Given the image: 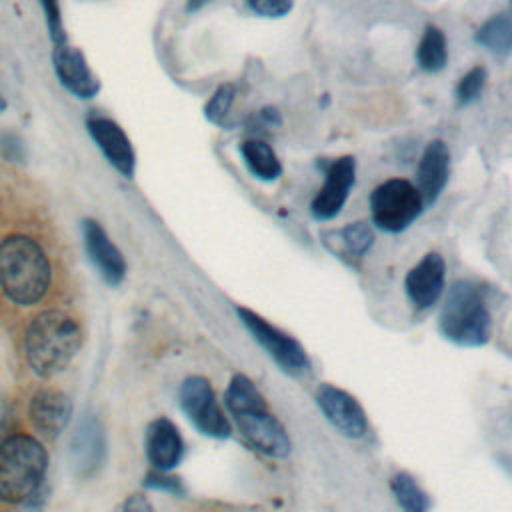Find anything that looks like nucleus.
<instances>
[{
	"label": "nucleus",
	"mask_w": 512,
	"mask_h": 512,
	"mask_svg": "<svg viewBox=\"0 0 512 512\" xmlns=\"http://www.w3.org/2000/svg\"><path fill=\"white\" fill-rule=\"evenodd\" d=\"M238 316L254 340L270 354V358L288 374H302L310 368V360L302 344L290 334L272 326L266 318L258 316L254 310L240 306Z\"/></svg>",
	"instance_id": "0eeeda50"
},
{
	"label": "nucleus",
	"mask_w": 512,
	"mask_h": 512,
	"mask_svg": "<svg viewBox=\"0 0 512 512\" xmlns=\"http://www.w3.org/2000/svg\"><path fill=\"white\" fill-rule=\"evenodd\" d=\"M356 178V160L354 156H340L328 164L324 172L322 188L310 204V212L318 220H332L340 214L346 204L350 190Z\"/></svg>",
	"instance_id": "9d476101"
},
{
	"label": "nucleus",
	"mask_w": 512,
	"mask_h": 512,
	"mask_svg": "<svg viewBox=\"0 0 512 512\" xmlns=\"http://www.w3.org/2000/svg\"><path fill=\"white\" fill-rule=\"evenodd\" d=\"M6 106H8V104H6V100H4V96H2V94H0V114H2V112H4V110H6Z\"/></svg>",
	"instance_id": "2f4dec72"
},
{
	"label": "nucleus",
	"mask_w": 512,
	"mask_h": 512,
	"mask_svg": "<svg viewBox=\"0 0 512 512\" xmlns=\"http://www.w3.org/2000/svg\"><path fill=\"white\" fill-rule=\"evenodd\" d=\"M228 412L232 414L240 434L262 454L270 458H286L290 438L280 420L268 410L264 396L244 374H236L224 394Z\"/></svg>",
	"instance_id": "7ed1b4c3"
},
{
	"label": "nucleus",
	"mask_w": 512,
	"mask_h": 512,
	"mask_svg": "<svg viewBox=\"0 0 512 512\" xmlns=\"http://www.w3.org/2000/svg\"><path fill=\"white\" fill-rule=\"evenodd\" d=\"M86 130L110 166L124 178H132L136 170V152L124 128L110 116L90 112L86 116Z\"/></svg>",
	"instance_id": "1a4fd4ad"
},
{
	"label": "nucleus",
	"mask_w": 512,
	"mask_h": 512,
	"mask_svg": "<svg viewBox=\"0 0 512 512\" xmlns=\"http://www.w3.org/2000/svg\"><path fill=\"white\" fill-rule=\"evenodd\" d=\"M52 280L44 248L26 234H12L0 242V288L18 306L38 304Z\"/></svg>",
	"instance_id": "f257e3e1"
},
{
	"label": "nucleus",
	"mask_w": 512,
	"mask_h": 512,
	"mask_svg": "<svg viewBox=\"0 0 512 512\" xmlns=\"http://www.w3.org/2000/svg\"><path fill=\"white\" fill-rule=\"evenodd\" d=\"M486 80H488L486 68L484 66H474L472 70H468L460 78V82L456 86V100L460 104H468V102L476 100L482 94V90L486 86Z\"/></svg>",
	"instance_id": "393cba45"
},
{
	"label": "nucleus",
	"mask_w": 512,
	"mask_h": 512,
	"mask_svg": "<svg viewBox=\"0 0 512 512\" xmlns=\"http://www.w3.org/2000/svg\"><path fill=\"white\" fill-rule=\"evenodd\" d=\"M10 408L4 400V396H0V444L10 436Z\"/></svg>",
	"instance_id": "c756f323"
},
{
	"label": "nucleus",
	"mask_w": 512,
	"mask_h": 512,
	"mask_svg": "<svg viewBox=\"0 0 512 512\" xmlns=\"http://www.w3.org/2000/svg\"><path fill=\"white\" fill-rule=\"evenodd\" d=\"M234 94H236V88L230 82L220 84L216 88V92L210 96V100L204 106V116L208 118V122L218 124V126L224 124V120L230 112V106L234 102Z\"/></svg>",
	"instance_id": "b1692460"
},
{
	"label": "nucleus",
	"mask_w": 512,
	"mask_h": 512,
	"mask_svg": "<svg viewBox=\"0 0 512 512\" xmlns=\"http://www.w3.org/2000/svg\"><path fill=\"white\" fill-rule=\"evenodd\" d=\"M450 174V152L442 140H432L418 162L416 168V188L422 196L424 206L436 202L440 192L444 190Z\"/></svg>",
	"instance_id": "a211bd4d"
},
{
	"label": "nucleus",
	"mask_w": 512,
	"mask_h": 512,
	"mask_svg": "<svg viewBox=\"0 0 512 512\" xmlns=\"http://www.w3.org/2000/svg\"><path fill=\"white\" fill-rule=\"evenodd\" d=\"M52 66L60 84L80 100H90L100 92V80L86 62L82 50L70 44H56L52 50Z\"/></svg>",
	"instance_id": "9b49d317"
},
{
	"label": "nucleus",
	"mask_w": 512,
	"mask_h": 512,
	"mask_svg": "<svg viewBox=\"0 0 512 512\" xmlns=\"http://www.w3.org/2000/svg\"><path fill=\"white\" fill-rule=\"evenodd\" d=\"M476 42L498 56L512 52V2L504 12L494 14L478 28Z\"/></svg>",
	"instance_id": "aec40b11"
},
{
	"label": "nucleus",
	"mask_w": 512,
	"mask_h": 512,
	"mask_svg": "<svg viewBox=\"0 0 512 512\" xmlns=\"http://www.w3.org/2000/svg\"><path fill=\"white\" fill-rule=\"evenodd\" d=\"M208 0H188V10L190 12H194V10H198L200 6H204Z\"/></svg>",
	"instance_id": "7c9ffc66"
},
{
	"label": "nucleus",
	"mask_w": 512,
	"mask_h": 512,
	"mask_svg": "<svg viewBox=\"0 0 512 512\" xmlns=\"http://www.w3.org/2000/svg\"><path fill=\"white\" fill-rule=\"evenodd\" d=\"M120 512H156V510L152 508V504H150L144 496L134 494V496H130V498L124 502V506H122Z\"/></svg>",
	"instance_id": "c85d7f7f"
},
{
	"label": "nucleus",
	"mask_w": 512,
	"mask_h": 512,
	"mask_svg": "<svg viewBox=\"0 0 512 512\" xmlns=\"http://www.w3.org/2000/svg\"><path fill=\"white\" fill-rule=\"evenodd\" d=\"M246 6L258 16L282 18L292 10L294 0H246Z\"/></svg>",
	"instance_id": "bb28decb"
},
{
	"label": "nucleus",
	"mask_w": 512,
	"mask_h": 512,
	"mask_svg": "<svg viewBox=\"0 0 512 512\" xmlns=\"http://www.w3.org/2000/svg\"><path fill=\"white\" fill-rule=\"evenodd\" d=\"M44 12V20H46V28L48 34L56 44H64L66 42V32H64V20H62V10H60V0H38Z\"/></svg>",
	"instance_id": "a878e982"
},
{
	"label": "nucleus",
	"mask_w": 512,
	"mask_h": 512,
	"mask_svg": "<svg viewBox=\"0 0 512 512\" xmlns=\"http://www.w3.org/2000/svg\"><path fill=\"white\" fill-rule=\"evenodd\" d=\"M180 406L190 422L206 436L226 438L230 422L220 410L210 382L202 376H190L180 386Z\"/></svg>",
	"instance_id": "6e6552de"
},
{
	"label": "nucleus",
	"mask_w": 512,
	"mask_h": 512,
	"mask_svg": "<svg viewBox=\"0 0 512 512\" xmlns=\"http://www.w3.org/2000/svg\"><path fill=\"white\" fill-rule=\"evenodd\" d=\"M440 332L458 346H482L490 340V310L482 290L458 280L440 310Z\"/></svg>",
	"instance_id": "39448f33"
},
{
	"label": "nucleus",
	"mask_w": 512,
	"mask_h": 512,
	"mask_svg": "<svg viewBox=\"0 0 512 512\" xmlns=\"http://www.w3.org/2000/svg\"><path fill=\"white\" fill-rule=\"evenodd\" d=\"M144 450L154 470L168 472L182 460L184 442L178 428L168 418H156L146 428Z\"/></svg>",
	"instance_id": "f3484780"
},
{
	"label": "nucleus",
	"mask_w": 512,
	"mask_h": 512,
	"mask_svg": "<svg viewBox=\"0 0 512 512\" xmlns=\"http://www.w3.org/2000/svg\"><path fill=\"white\" fill-rule=\"evenodd\" d=\"M390 486L404 512H428L426 494L420 490V486L414 482L412 476L396 474Z\"/></svg>",
	"instance_id": "4be33fe9"
},
{
	"label": "nucleus",
	"mask_w": 512,
	"mask_h": 512,
	"mask_svg": "<svg viewBox=\"0 0 512 512\" xmlns=\"http://www.w3.org/2000/svg\"><path fill=\"white\" fill-rule=\"evenodd\" d=\"M28 418L42 438L54 440L72 418V400L60 390L40 388L30 398Z\"/></svg>",
	"instance_id": "2eb2a0df"
},
{
	"label": "nucleus",
	"mask_w": 512,
	"mask_h": 512,
	"mask_svg": "<svg viewBox=\"0 0 512 512\" xmlns=\"http://www.w3.org/2000/svg\"><path fill=\"white\" fill-rule=\"evenodd\" d=\"M424 210L418 188L404 178H390L370 194L372 222L384 232L406 230Z\"/></svg>",
	"instance_id": "423d86ee"
},
{
	"label": "nucleus",
	"mask_w": 512,
	"mask_h": 512,
	"mask_svg": "<svg viewBox=\"0 0 512 512\" xmlns=\"http://www.w3.org/2000/svg\"><path fill=\"white\" fill-rule=\"evenodd\" d=\"M446 262L442 254L428 252L420 262L406 274V294L418 308H430L436 304L444 290Z\"/></svg>",
	"instance_id": "dca6fc26"
},
{
	"label": "nucleus",
	"mask_w": 512,
	"mask_h": 512,
	"mask_svg": "<svg viewBox=\"0 0 512 512\" xmlns=\"http://www.w3.org/2000/svg\"><path fill=\"white\" fill-rule=\"evenodd\" d=\"M332 236L338 238L340 246L346 250V254H350L352 258H362L372 242H374V236H372V230L364 224V222H352L348 226H344L342 230L338 232H330Z\"/></svg>",
	"instance_id": "5701e85b"
},
{
	"label": "nucleus",
	"mask_w": 512,
	"mask_h": 512,
	"mask_svg": "<svg viewBox=\"0 0 512 512\" xmlns=\"http://www.w3.org/2000/svg\"><path fill=\"white\" fill-rule=\"evenodd\" d=\"M48 454L40 440L28 434H10L0 444V498L26 504L46 492Z\"/></svg>",
	"instance_id": "20e7f679"
},
{
	"label": "nucleus",
	"mask_w": 512,
	"mask_h": 512,
	"mask_svg": "<svg viewBox=\"0 0 512 512\" xmlns=\"http://www.w3.org/2000/svg\"><path fill=\"white\" fill-rule=\"evenodd\" d=\"M82 346V328L62 310H44L32 318L24 336V356L34 374H60Z\"/></svg>",
	"instance_id": "f03ea898"
},
{
	"label": "nucleus",
	"mask_w": 512,
	"mask_h": 512,
	"mask_svg": "<svg viewBox=\"0 0 512 512\" xmlns=\"http://www.w3.org/2000/svg\"><path fill=\"white\" fill-rule=\"evenodd\" d=\"M82 238L86 254L98 270V274L102 276V280L110 286H118L126 276V260L122 252L116 248V244L110 240L106 230L100 226V222L84 218Z\"/></svg>",
	"instance_id": "ddd939ff"
},
{
	"label": "nucleus",
	"mask_w": 512,
	"mask_h": 512,
	"mask_svg": "<svg viewBox=\"0 0 512 512\" xmlns=\"http://www.w3.org/2000/svg\"><path fill=\"white\" fill-rule=\"evenodd\" d=\"M322 414L348 438H360L366 432V414L352 394L332 384H322L316 392Z\"/></svg>",
	"instance_id": "4468645a"
},
{
	"label": "nucleus",
	"mask_w": 512,
	"mask_h": 512,
	"mask_svg": "<svg viewBox=\"0 0 512 512\" xmlns=\"http://www.w3.org/2000/svg\"><path fill=\"white\" fill-rule=\"evenodd\" d=\"M106 460V434L98 418L86 416L70 440V464L78 478H92Z\"/></svg>",
	"instance_id": "f8f14e48"
},
{
	"label": "nucleus",
	"mask_w": 512,
	"mask_h": 512,
	"mask_svg": "<svg viewBox=\"0 0 512 512\" xmlns=\"http://www.w3.org/2000/svg\"><path fill=\"white\" fill-rule=\"evenodd\" d=\"M146 484H148L150 488H156V490H170V492H176V494L182 492V486H180L178 478L168 476V474L162 472V470L150 472V474L146 476Z\"/></svg>",
	"instance_id": "cd10ccee"
},
{
	"label": "nucleus",
	"mask_w": 512,
	"mask_h": 512,
	"mask_svg": "<svg viewBox=\"0 0 512 512\" xmlns=\"http://www.w3.org/2000/svg\"><path fill=\"white\" fill-rule=\"evenodd\" d=\"M416 60L424 72H438L446 66L448 44H446L444 32L438 26H434V24L424 26L422 38L416 48Z\"/></svg>",
	"instance_id": "412c9836"
},
{
	"label": "nucleus",
	"mask_w": 512,
	"mask_h": 512,
	"mask_svg": "<svg viewBox=\"0 0 512 512\" xmlns=\"http://www.w3.org/2000/svg\"><path fill=\"white\" fill-rule=\"evenodd\" d=\"M240 154H242L244 164L250 170V174L258 180L272 182L282 174V164H280L276 152L264 140H258V138L242 140Z\"/></svg>",
	"instance_id": "6ab92c4d"
}]
</instances>
